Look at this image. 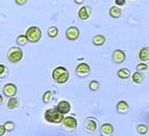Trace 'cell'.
I'll return each mask as SVG.
<instances>
[{
    "mask_svg": "<svg viewBox=\"0 0 149 136\" xmlns=\"http://www.w3.org/2000/svg\"><path fill=\"white\" fill-rule=\"evenodd\" d=\"M52 79L57 84H65L69 80V71L64 66L56 67L52 71Z\"/></svg>",
    "mask_w": 149,
    "mask_h": 136,
    "instance_id": "obj_1",
    "label": "cell"
},
{
    "mask_svg": "<svg viewBox=\"0 0 149 136\" xmlns=\"http://www.w3.org/2000/svg\"><path fill=\"white\" fill-rule=\"evenodd\" d=\"M64 114L61 113L56 108H50L45 112V119L52 124H60L64 120Z\"/></svg>",
    "mask_w": 149,
    "mask_h": 136,
    "instance_id": "obj_2",
    "label": "cell"
},
{
    "mask_svg": "<svg viewBox=\"0 0 149 136\" xmlns=\"http://www.w3.org/2000/svg\"><path fill=\"white\" fill-rule=\"evenodd\" d=\"M26 37L28 39V42L37 43L39 42L42 38V30L38 26H30L26 30Z\"/></svg>",
    "mask_w": 149,
    "mask_h": 136,
    "instance_id": "obj_3",
    "label": "cell"
},
{
    "mask_svg": "<svg viewBox=\"0 0 149 136\" xmlns=\"http://www.w3.org/2000/svg\"><path fill=\"white\" fill-rule=\"evenodd\" d=\"M6 57H8V61L10 63H18L19 61L22 60L23 51L19 47H10L8 54H6Z\"/></svg>",
    "mask_w": 149,
    "mask_h": 136,
    "instance_id": "obj_4",
    "label": "cell"
},
{
    "mask_svg": "<svg viewBox=\"0 0 149 136\" xmlns=\"http://www.w3.org/2000/svg\"><path fill=\"white\" fill-rule=\"evenodd\" d=\"M75 73L77 77L86 78L91 73V67L87 63H79L75 68Z\"/></svg>",
    "mask_w": 149,
    "mask_h": 136,
    "instance_id": "obj_5",
    "label": "cell"
},
{
    "mask_svg": "<svg viewBox=\"0 0 149 136\" xmlns=\"http://www.w3.org/2000/svg\"><path fill=\"white\" fill-rule=\"evenodd\" d=\"M79 35H80V32L76 26H70V27H68L67 30H66V37H67V39L70 40V41H75V40H77L79 38Z\"/></svg>",
    "mask_w": 149,
    "mask_h": 136,
    "instance_id": "obj_6",
    "label": "cell"
},
{
    "mask_svg": "<svg viewBox=\"0 0 149 136\" xmlns=\"http://www.w3.org/2000/svg\"><path fill=\"white\" fill-rule=\"evenodd\" d=\"M112 59H113V62L116 63V64H121L126 59V54H125V52L122 49H116L113 52Z\"/></svg>",
    "mask_w": 149,
    "mask_h": 136,
    "instance_id": "obj_7",
    "label": "cell"
},
{
    "mask_svg": "<svg viewBox=\"0 0 149 136\" xmlns=\"http://www.w3.org/2000/svg\"><path fill=\"white\" fill-rule=\"evenodd\" d=\"M17 93V86L13 83H8L3 87V94L6 97H15Z\"/></svg>",
    "mask_w": 149,
    "mask_h": 136,
    "instance_id": "obj_8",
    "label": "cell"
},
{
    "mask_svg": "<svg viewBox=\"0 0 149 136\" xmlns=\"http://www.w3.org/2000/svg\"><path fill=\"white\" fill-rule=\"evenodd\" d=\"M97 126H98V120L94 117L90 116L86 118L85 120V128L87 131L89 132H95L97 130Z\"/></svg>",
    "mask_w": 149,
    "mask_h": 136,
    "instance_id": "obj_9",
    "label": "cell"
},
{
    "mask_svg": "<svg viewBox=\"0 0 149 136\" xmlns=\"http://www.w3.org/2000/svg\"><path fill=\"white\" fill-rule=\"evenodd\" d=\"M63 125L67 130H74L77 127V120L73 116H67L63 120Z\"/></svg>",
    "mask_w": 149,
    "mask_h": 136,
    "instance_id": "obj_10",
    "label": "cell"
},
{
    "mask_svg": "<svg viewBox=\"0 0 149 136\" xmlns=\"http://www.w3.org/2000/svg\"><path fill=\"white\" fill-rule=\"evenodd\" d=\"M55 108H56L61 113H63L65 115V114H67L70 112V110H71V105H70V103L67 101H61Z\"/></svg>",
    "mask_w": 149,
    "mask_h": 136,
    "instance_id": "obj_11",
    "label": "cell"
},
{
    "mask_svg": "<svg viewBox=\"0 0 149 136\" xmlns=\"http://www.w3.org/2000/svg\"><path fill=\"white\" fill-rule=\"evenodd\" d=\"M114 132V126L112 124L105 123L100 127V134L102 136H111Z\"/></svg>",
    "mask_w": 149,
    "mask_h": 136,
    "instance_id": "obj_12",
    "label": "cell"
},
{
    "mask_svg": "<svg viewBox=\"0 0 149 136\" xmlns=\"http://www.w3.org/2000/svg\"><path fill=\"white\" fill-rule=\"evenodd\" d=\"M91 16V8L90 6H81L78 11V18L80 20H88Z\"/></svg>",
    "mask_w": 149,
    "mask_h": 136,
    "instance_id": "obj_13",
    "label": "cell"
},
{
    "mask_svg": "<svg viewBox=\"0 0 149 136\" xmlns=\"http://www.w3.org/2000/svg\"><path fill=\"white\" fill-rule=\"evenodd\" d=\"M109 16L114 19H118V18L121 17L122 15V10L120 8V6H117V5H113L112 8H109Z\"/></svg>",
    "mask_w": 149,
    "mask_h": 136,
    "instance_id": "obj_14",
    "label": "cell"
},
{
    "mask_svg": "<svg viewBox=\"0 0 149 136\" xmlns=\"http://www.w3.org/2000/svg\"><path fill=\"white\" fill-rule=\"evenodd\" d=\"M116 109H117V111L119 112L120 114H124L129 110V106H128V104H127V101H119L117 106H116Z\"/></svg>",
    "mask_w": 149,
    "mask_h": 136,
    "instance_id": "obj_15",
    "label": "cell"
},
{
    "mask_svg": "<svg viewBox=\"0 0 149 136\" xmlns=\"http://www.w3.org/2000/svg\"><path fill=\"white\" fill-rule=\"evenodd\" d=\"M139 60L142 62L149 61V47H143L139 52Z\"/></svg>",
    "mask_w": 149,
    "mask_h": 136,
    "instance_id": "obj_16",
    "label": "cell"
},
{
    "mask_svg": "<svg viewBox=\"0 0 149 136\" xmlns=\"http://www.w3.org/2000/svg\"><path fill=\"white\" fill-rule=\"evenodd\" d=\"M107 41V38L103 35H96L92 38V42L95 46H102Z\"/></svg>",
    "mask_w": 149,
    "mask_h": 136,
    "instance_id": "obj_17",
    "label": "cell"
},
{
    "mask_svg": "<svg viewBox=\"0 0 149 136\" xmlns=\"http://www.w3.org/2000/svg\"><path fill=\"white\" fill-rule=\"evenodd\" d=\"M18 106H19V99L16 97H10V99H8V108L10 109V110H14V109H16Z\"/></svg>",
    "mask_w": 149,
    "mask_h": 136,
    "instance_id": "obj_18",
    "label": "cell"
},
{
    "mask_svg": "<svg viewBox=\"0 0 149 136\" xmlns=\"http://www.w3.org/2000/svg\"><path fill=\"white\" fill-rule=\"evenodd\" d=\"M117 75L122 80H126L128 78H130V71H129L127 68H122V69H119L117 72Z\"/></svg>",
    "mask_w": 149,
    "mask_h": 136,
    "instance_id": "obj_19",
    "label": "cell"
},
{
    "mask_svg": "<svg viewBox=\"0 0 149 136\" xmlns=\"http://www.w3.org/2000/svg\"><path fill=\"white\" fill-rule=\"evenodd\" d=\"M132 82H134V84H142L143 83V80H144V78H143V75H142L141 73H140V71H136L132 73Z\"/></svg>",
    "mask_w": 149,
    "mask_h": 136,
    "instance_id": "obj_20",
    "label": "cell"
},
{
    "mask_svg": "<svg viewBox=\"0 0 149 136\" xmlns=\"http://www.w3.org/2000/svg\"><path fill=\"white\" fill-rule=\"evenodd\" d=\"M16 42H17L18 45H20V46H24V45H26V43L28 42V39H27V37H26V35H20L17 37Z\"/></svg>",
    "mask_w": 149,
    "mask_h": 136,
    "instance_id": "obj_21",
    "label": "cell"
},
{
    "mask_svg": "<svg viewBox=\"0 0 149 136\" xmlns=\"http://www.w3.org/2000/svg\"><path fill=\"white\" fill-rule=\"evenodd\" d=\"M47 35L50 38H55L58 35V28L56 26H50L47 30Z\"/></svg>",
    "mask_w": 149,
    "mask_h": 136,
    "instance_id": "obj_22",
    "label": "cell"
},
{
    "mask_svg": "<svg viewBox=\"0 0 149 136\" xmlns=\"http://www.w3.org/2000/svg\"><path fill=\"white\" fill-rule=\"evenodd\" d=\"M8 69L6 68V66H4L3 64H0V81L5 78H8Z\"/></svg>",
    "mask_w": 149,
    "mask_h": 136,
    "instance_id": "obj_23",
    "label": "cell"
},
{
    "mask_svg": "<svg viewBox=\"0 0 149 136\" xmlns=\"http://www.w3.org/2000/svg\"><path fill=\"white\" fill-rule=\"evenodd\" d=\"M137 132L139 134H141V135H145V134H147V132H148V126L144 124L139 125V126L137 127Z\"/></svg>",
    "mask_w": 149,
    "mask_h": 136,
    "instance_id": "obj_24",
    "label": "cell"
},
{
    "mask_svg": "<svg viewBox=\"0 0 149 136\" xmlns=\"http://www.w3.org/2000/svg\"><path fill=\"white\" fill-rule=\"evenodd\" d=\"M99 82L96 81V80H93V81L90 82V84H89V88L91 91H97V90L99 89Z\"/></svg>",
    "mask_w": 149,
    "mask_h": 136,
    "instance_id": "obj_25",
    "label": "cell"
},
{
    "mask_svg": "<svg viewBox=\"0 0 149 136\" xmlns=\"http://www.w3.org/2000/svg\"><path fill=\"white\" fill-rule=\"evenodd\" d=\"M51 99H52V92L51 91H46L44 94H43V103L44 104H48V103H50L51 101Z\"/></svg>",
    "mask_w": 149,
    "mask_h": 136,
    "instance_id": "obj_26",
    "label": "cell"
},
{
    "mask_svg": "<svg viewBox=\"0 0 149 136\" xmlns=\"http://www.w3.org/2000/svg\"><path fill=\"white\" fill-rule=\"evenodd\" d=\"M4 128L8 132H12L15 130L16 125H15V123H13V121H6L4 124Z\"/></svg>",
    "mask_w": 149,
    "mask_h": 136,
    "instance_id": "obj_27",
    "label": "cell"
},
{
    "mask_svg": "<svg viewBox=\"0 0 149 136\" xmlns=\"http://www.w3.org/2000/svg\"><path fill=\"white\" fill-rule=\"evenodd\" d=\"M137 71H147L148 70V65L147 64H145L144 62H142V63H140V64H138L137 65Z\"/></svg>",
    "mask_w": 149,
    "mask_h": 136,
    "instance_id": "obj_28",
    "label": "cell"
},
{
    "mask_svg": "<svg viewBox=\"0 0 149 136\" xmlns=\"http://www.w3.org/2000/svg\"><path fill=\"white\" fill-rule=\"evenodd\" d=\"M115 3L117 6H123L126 3V0H115Z\"/></svg>",
    "mask_w": 149,
    "mask_h": 136,
    "instance_id": "obj_29",
    "label": "cell"
},
{
    "mask_svg": "<svg viewBox=\"0 0 149 136\" xmlns=\"http://www.w3.org/2000/svg\"><path fill=\"white\" fill-rule=\"evenodd\" d=\"M5 131H6V130H5V128H4V125H1V126H0V136L4 135Z\"/></svg>",
    "mask_w": 149,
    "mask_h": 136,
    "instance_id": "obj_30",
    "label": "cell"
},
{
    "mask_svg": "<svg viewBox=\"0 0 149 136\" xmlns=\"http://www.w3.org/2000/svg\"><path fill=\"white\" fill-rule=\"evenodd\" d=\"M15 2L17 3L18 5H24L25 3L27 2V0H15Z\"/></svg>",
    "mask_w": 149,
    "mask_h": 136,
    "instance_id": "obj_31",
    "label": "cell"
},
{
    "mask_svg": "<svg viewBox=\"0 0 149 136\" xmlns=\"http://www.w3.org/2000/svg\"><path fill=\"white\" fill-rule=\"evenodd\" d=\"M74 2L76 4H82V3L85 2V0H74Z\"/></svg>",
    "mask_w": 149,
    "mask_h": 136,
    "instance_id": "obj_32",
    "label": "cell"
},
{
    "mask_svg": "<svg viewBox=\"0 0 149 136\" xmlns=\"http://www.w3.org/2000/svg\"><path fill=\"white\" fill-rule=\"evenodd\" d=\"M2 101H3V99H2V95L0 94V106L2 105Z\"/></svg>",
    "mask_w": 149,
    "mask_h": 136,
    "instance_id": "obj_33",
    "label": "cell"
}]
</instances>
